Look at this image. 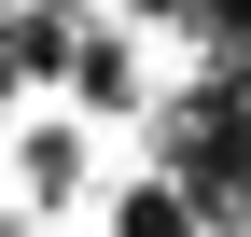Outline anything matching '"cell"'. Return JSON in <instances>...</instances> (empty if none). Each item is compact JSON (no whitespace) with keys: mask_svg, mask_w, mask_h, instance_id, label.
I'll return each instance as SVG.
<instances>
[{"mask_svg":"<svg viewBox=\"0 0 251 237\" xmlns=\"http://www.w3.org/2000/svg\"><path fill=\"white\" fill-rule=\"evenodd\" d=\"M14 167H28V210H70V195H84V126H28Z\"/></svg>","mask_w":251,"mask_h":237,"instance_id":"cell-1","label":"cell"},{"mask_svg":"<svg viewBox=\"0 0 251 237\" xmlns=\"http://www.w3.org/2000/svg\"><path fill=\"white\" fill-rule=\"evenodd\" d=\"M70 98H84V112H140V56H126V28H84V56H70Z\"/></svg>","mask_w":251,"mask_h":237,"instance_id":"cell-2","label":"cell"},{"mask_svg":"<svg viewBox=\"0 0 251 237\" xmlns=\"http://www.w3.org/2000/svg\"><path fill=\"white\" fill-rule=\"evenodd\" d=\"M112 237H209V223H196L181 182H126V195H112Z\"/></svg>","mask_w":251,"mask_h":237,"instance_id":"cell-3","label":"cell"},{"mask_svg":"<svg viewBox=\"0 0 251 237\" xmlns=\"http://www.w3.org/2000/svg\"><path fill=\"white\" fill-rule=\"evenodd\" d=\"M0 112H14V56H0Z\"/></svg>","mask_w":251,"mask_h":237,"instance_id":"cell-4","label":"cell"}]
</instances>
